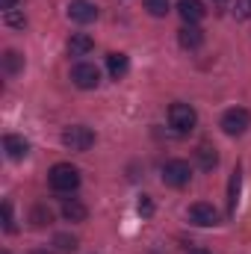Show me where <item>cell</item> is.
Returning <instances> with one entry per match:
<instances>
[{
  "mask_svg": "<svg viewBox=\"0 0 251 254\" xmlns=\"http://www.w3.org/2000/svg\"><path fill=\"white\" fill-rule=\"evenodd\" d=\"M48 181H51V190L74 192L77 187H80V172H77L71 163H57V166L48 172Z\"/></svg>",
  "mask_w": 251,
  "mask_h": 254,
  "instance_id": "6da1fadb",
  "label": "cell"
},
{
  "mask_svg": "<svg viewBox=\"0 0 251 254\" xmlns=\"http://www.w3.org/2000/svg\"><path fill=\"white\" fill-rule=\"evenodd\" d=\"M169 125L175 127L178 133H192L195 125H198V113H195L189 104L178 101V104H172V107H169Z\"/></svg>",
  "mask_w": 251,
  "mask_h": 254,
  "instance_id": "7a4b0ae2",
  "label": "cell"
},
{
  "mask_svg": "<svg viewBox=\"0 0 251 254\" xmlns=\"http://www.w3.org/2000/svg\"><path fill=\"white\" fill-rule=\"evenodd\" d=\"M63 145L68 151H89L95 145V133L83 125H71L63 130Z\"/></svg>",
  "mask_w": 251,
  "mask_h": 254,
  "instance_id": "3957f363",
  "label": "cell"
},
{
  "mask_svg": "<svg viewBox=\"0 0 251 254\" xmlns=\"http://www.w3.org/2000/svg\"><path fill=\"white\" fill-rule=\"evenodd\" d=\"M189 181H192V169H189L187 160H169L163 166V184L166 187L181 190V187H187Z\"/></svg>",
  "mask_w": 251,
  "mask_h": 254,
  "instance_id": "277c9868",
  "label": "cell"
},
{
  "mask_svg": "<svg viewBox=\"0 0 251 254\" xmlns=\"http://www.w3.org/2000/svg\"><path fill=\"white\" fill-rule=\"evenodd\" d=\"M249 127H251V113L243 110V107H234V110H228V113L222 116V130H225L228 136H243Z\"/></svg>",
  "mask_w": 251,
  "mask_h": 254,
  "instance_id": "5b68a950",
  "label": "cell"
},
{
  "mask_svg": "<svg viewBox=\"0 0 251 254\" xmlns=\"http://www.w3.org/2000/svg\"><path fill=\"white\" fill-rule=\"evenodd\" d=\"M71 80H74L77 89H95L101 83V71H98V65H92V63H80L71 68Z\"/></svg>",
  "mask_w": 251,
  "mask_h": 254,
  "instance_id": "8992f818",
  "label": "cell"
},
{
  "mask_svg": "<svg viewBox=\"0 0 251 254\" xmlns=\"http://www.w3.org/2000/svg\"><path fill=\"white\" fill-rule=\"evenodd\" d=\"M189 222L198 228H213V225H219V210L207 201H198L189 207Z\"/></svg>",
  "mask_w": 251,
  "mask_h": 254,
  "instance_id": "52a82bcc",
  "label": "cell"
},
{
  "mask_svg": "<svg viewBox=\"0 0 251 254\" xmlns=\"http://www.w3.org/2000/svg\"><path fill=\"white\" fill-rule=\"evenodd\" d=\"M68 18L77 24H92L98 18V6L92 0H71L68 3Z\"/></svg>",
  "mask_w": 251,
  "mask_h": 254,
  "instance_id": "ba28073f",
  "label": "cell"
},
{
  "mask_svg": "<svg viewBox=\"0 0 251 254\" xmlns=\"http://www.w3.org/2000/svg\"><path fill=\"white\" fill-rule=\"evenodd\" d=\"M3 151H6L9 160H24V157L30 154V142H27L24 136L9 133V136H3Z\"/></svg>",
  "mask_w": 251,
  "mask_h": 254,
  "instance_id": "9c48e42d",
  "label": "cell"
},
{
  "mask_svg": "<svg viewBox=\"0 0 251 254\" xmlns=\"http://www.w3.org/2000/svg\"><path fill=\"white\" fill-rule=\"evenodd\" d=\"M178 12H181V18H184L187 24H198V21H204V15H207V9H204L201 0H181V3H178Z\"/></svg>",
  "mask_w": 251,
  "mask_h": 254,
  "instance_id": "30bf717a",
  "label": "cell"
},
{
  "mask_svg": "<svg viewBox=\"0 0 251 254\" xmlns=\"http://www.w3.org/2000/svg\"><path fill=\"white\" fill-rule=\"evenodd\" d=\"M178 42H181V48L195 51V48H201V45H204V33H201L195 24H187V27L178 33Z\"/></svg>",
  "mask_w": 251,
  "mask_h": 254,
  "instance_id": "8fae6325",
  "label": "cell"
},
{
  "mask_svg": "<svg viewBox=\"0 0 251 254\" xmlns=\"http://www.w3.org/2000/svg\"><path fill=\"white\" fill-rule=\"evenodd\" d=\"M92 48H95V42H92V36H86V33H74V36L68 39V54H71V57H86V54H92Z\"/></svg>",
  "mask_w": 251,
  "mask_h": 254,
  "instance_id": "7c38bea8",
  "label": "cell"
},
{
  "mask_svg": "<svg viewBox=\"0 0 251 254\" xmlns=\"http://www.w3.org/2000/svg\"><path fill=\"white\" fill-rule=\"evenodd\" d=\"M63 216L68 222H86L89 210H86V204H80L77 198H63Z\"/></svg>",
  "mask_w": 251,
  "mask_h": 254,
  "instance_id": "4fadbf2b",
  "label": "cell"
},
{
  "mask_svg": "<svg viewBox=\"0 0 251 254\" xmlns=\"http://www.w3.org/2000/svg\"><path fill=\"white\" fill-rule=\"evenodd\" d=\"M107 71H110L113 80H122L127 71H130V60H127V54H110V57H107Z\"/></svg>",
  "mask_w": 251,
  "mask_h": 254,
  "instance_id": "5bb4252c",
  "label": "cell"
},
{
  "mask_svg": "<svg viewBox=\"0 0 251 254\" xmlns=\"http://www.w3.org/2000/svg\"><path fill=\"white\" fill-rule=\"evenodd\" d=\"M195 160H198V166H201L204 172H210V169H216V163H219V154H216V148H210V145H198V151H195Z\"/></svg>",
  "mask_w": 251,
  "mask_h": 254,
  "instance_id": "9a60e30c",
  "label": "cell"
},
{
  "mask_svg": "<svg viewBox=\"0 0 251 254\" xmlns=\"http://www.w3.org/2000/svg\"><path fill=\"white\" fill-rule=\"evenodd\" d=\"M240 184H243V175H240V169L231 175V181H228V213H237V204H240Z\"/></svg>",
  "mask_w": 251,
  "mask_h": 254,
  "instance_id": "2e32d148",
  "label": "cell"
},
{
  "mask_svg": "<svg viewBox=\"0 0 251 254\" xmlns=\"http://www.w3.org/2000/svg\"><path fill=\"white\" fill-rule=\"evenodd\" d=\"M30 222H33V228H45V225L54 222V213H51L45 204H36V207L30 210Z\"/></svg>",
  "mask_w": 251,
  "mask_h": 254,
  "instance_id": "e0dca14e",
  "label": "cell"
},
{
  "mask_svg": "<svg viewBox=\"0 0 251 254\" xmlns=\"http://www.w3.org/2000/svg\"><path fill=\"white\" fill-rule=\"evenodd\" d=\"M21 68H24V57H21L18 51H6V54H3V71H6V74H18Z\"/></svg>",
  "mask_w": 251,
  "mask_h": 254,
  "instance_id": "ac0fdd59",
  "label": "cell"
},
{
  "mask_svg": "<svg viewBox=\"0 0 251 254\" xmlns=\"http://www.w3.org/2000/svg\"><path fill=\"white\" fill-rule=\"evenodd\" d=\"M142 6H145V9H148V15H154V18H166V15H169V9H172V6H169V0H145Z\"/></svg>",
  "mask_w": 251,
  "mask_h": 254,
  "instance_id": "d6986e66",
  "label": "cell"
},
{
  "mask_svg": "<svg viewBox=\"0 0 251 254\" xmlns=\"http://www.w3.org/2000/svg\"><path fill=\"white\" fill-rule=\"evenodd\" d=\"M54 246H57L60 252H77V240L68 237V234H57V237H54Z\"/></svg>",
  "mask_w": 251,
  "mask_h": 254,
  "instance_id": "ffe728a7",
  "label": "cell"
},
{
  "mask_svg": "<svg viewBox=\"0 0 251 254\" xmlns=\"http://www.w3.org/2000/svg\"><path fill=\"white\" fill-rule=\"evenodd\" d=\"M3 228H6V234H15V219H12V204L9 201H3Z\"/></svg>",
  "mask_w": 251,
  "mask_h": 254,
  "instance_id": "44dd1931",
  "label": "cell"
},
{
  "mask_svg": "<svg viewBox=\"0 0 251 254\" xmlns=\"http://www.w3.org/2000/svg\"><path fill=\"white\" fill-rule=\"evenodd\" d=\"M3 21H6L9 27H24V24H27V18H24L21 12H15V9H12V12H3Z\"/></svg>",
  "mask_w": 251,
  "mask_h": 254,
  "instance_id": "7402d4cb",
  "label": "cell"
},
{
  "mask_svg": "<svg viewBox=\"0 0 251 254\" xmlns=\"http://www.w3.org/2000/svg\"><path fill=\"white\" fill-rule=\"evenodd\" d=\"M234 15H237L240 21L251 18V0H237V6H234Z\"/></svg>",
  "mask_w": 251,
  "mask_h": 254,
  "instance_id": "603a6c76",
  "label": "cell"
},
{
  "mask_svg": "<svg viewBox=\"0 0 251 254\" xmlns=\"http://www.w3.org/2000/svg\"><path fill=\"white\" fill-rule=\"evenodd\" d=\"M136 210H139V216H151V213H154L151 198H148V195H142V198H139V204H136Z\"/></svg>",
  "mask_w": 251,
  "mask_h": 254,
  "instance_id": "cb8c5ba5",
  "label": "cell"
},
{
  "mask_svg": "<svg viewBox=\"0 0 251 254\" xmlns=\"http://www.w3.org/2000/svg\"><path fill=\"white\" fill-rule=\"evenodd\" d=\"M15 3H18V0H0V9H3V12H12Z\"/></svg>",
  "mask_w": 251,
  "mask_h": 254,
  "instance_id": "d4e9b609",
  "label": "cell"
},
{
  "mask_svg": "<svg viewBox=\"0 0 251 254\" xmlns=\"http://www.w3.org/2000/svg\"><path fill=\"white\" fill-rule=\"evenodd\" d=\"M189 254H210V252H204V249H192Z\"/></svg>",
  "mask_w": 251,
  "mask_h": 254,
  "instance_id": "484cf974",
  "label": "cell"
},
{
  "mask_svg": "<svg viewBox=\"0 0 251 254\" xmlns=\"http://www.w3.org/2000/svg\"><path fill=\"white\" fill-rule=\"evenodd\" d=\"M36 254H48V252H36Z\"/></svg>",
  "mask_w": 251,
  "mask_h": 254,
  "instance_id": "4316f807",
  "label": "cell"
},
{
  "mask_svg": "<svg viewBox=\"0 0 251 254\" xmlns=\"http://www.w3.org/2000/svg\"><path fill=\"white\" fill-rule=\"evenodd\" d=\"M216 3H225V0H216Z\"/></svg>",
  "mask_w": 251,
  "mask_h": 254,
  "instance_id": "83f0119b",
  "label": "cell"
},
{
  "mask_svg": "<svg viewBox=\"0 0 251 254\" xmlns=\"http://www.w3.org/2000/svg\"><path fill=\"white\" fill-rule=\"evenodd\" d=\"M3 254H9V252H3Z\"/></svg>",
  "mask_w": 251,
  "mask_h": 254,
  "instance_id": "f1b7e54d",
  "label": "cell"
}]
</instances>
